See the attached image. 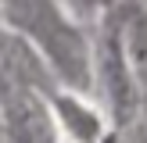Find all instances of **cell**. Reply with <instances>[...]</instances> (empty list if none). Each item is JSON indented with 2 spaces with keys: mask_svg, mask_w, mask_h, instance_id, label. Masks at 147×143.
<instances>
[{
  "mask_svg": "<svg viewBox=\"0 0 147 143\" xmlns=\"http://www.w3.org/2000/svg\"><path fill=\"white\" fill-rule=\"evenodd\" d=\"M104 86H108V97H111V107L119 118H126L129 111V100H133V75H129V54H126V43H122V29L111 25L104 36Z\"/></svg>",
  "mask_w": 147,
  "mask_h": 143,
  "instance_id": "cell-2",
  "label": "cell"
},
{
  "mask_svg": "<svg viewBox=\"0 0 147 143\" xmlns=\"http://www.w3.org/2000/svg\"><path fill=\"white\" fill-rule=\"evenodd\" d=\"M54 107H57L61 125L72 132V140H79V143H100V136H104V118H100L93 107L79 104L76 97H57Z\"/></svg>",
  "mask_w": 147,
  "mask_h": 143,
  "instance_id": "cell-3",
  "label": "cell"
},
{
  "mask_svg": "<svg viewBox=\"0 0 147 143\" xmlns=\"http://www.w3.org/2000/svg\"><path fill=\"white\" fill-rule=\"evenodd\" d=\"M0 143H4V129H0Z\"/></svg>",
  "mask_w": 147,
  "mask_h": 143,
  "instance_id": "cell-6",
  "label": "cell"
},
{
  "mask_svg": "<svg viewBox=\"0 0 147 143\" xmlns=\"http://www.w3.org/2000/svg\"><path fill=\"white\" fill-rule=\"evenodd\" d=\"M111 0H83V7H90V11H97V7H108Z\"/></svg>",
  "mask_w": 147,
  "mask_h": 143,
  "instance_id": "cell-4",
  "label": "cell"
},
{
  "mask_svg": "<svg viewBox=\"0 0 147 143\" xmlns=\"http://www.w3.org/2000/svg\"><path fill=\"white\" fill-rule=\"evenodd\" d=\"M4 4L11 7L18 25L32 32V39L43 47V54L54 61V68L68 82H86V75H90L86 43L79 29L54 7V0H4Z\"/></svg>",
  "mask_w": 147,
  "mask_h": 143,
  "instance_id": "cell-1",
  "label": "cell"
},
{
  "mask_svg": "<svg viewBox=\"0 0 147 143\" xmlns=\"http://www.w3.org/2000/svg\"><path fill=\"white\" fill-rule=\"evenodd\" d=\"M11 93V86H7V75H4V68H0V97H7Z\"/></svg>",
  "mask_w": 147,
  "mask_h": 143,
  "instance_id": "cell-5",
  "label": "cell"
}]
</instances>
